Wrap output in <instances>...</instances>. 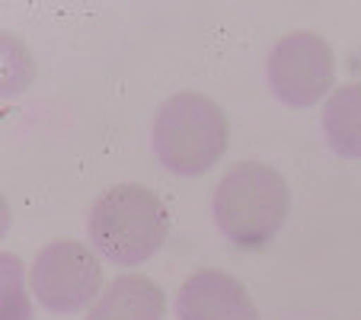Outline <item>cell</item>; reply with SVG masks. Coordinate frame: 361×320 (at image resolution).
<instances>
[{"mask_svg":"<svg viewBox=\"0 0 361 320\" xmlns=\"http://www.w3.org/2000/svg\"><path fill=\"white\" fill-rule=\"evenodd\" d=\"M214 225L240 250H259L285 227L291 189L275 167L240 160L221 177L212 198Z\"/></svg>","mask_w":361,"mask_h":320,"instance_id":"cell-1","label":"cell"},{"mask_svg":"<svg viewBox=\"0 0 361 320\" xmlns=\"http://www.w3.org/2000/svg\"><path fill=\"white\" fill-rule=\"evenodd\" d=\"M87 231L96 253L116 266L147 263L170 237V211L157 192L137 183L106 189L90 208Z\"/></svg>","mask_w":361,"mask_h":320,"instance_id":"cell-2","label":"cell"},{"mask_svg":"<svg viewBox=\"0 0 361 320\" xmlns=\"http://www.w3.org/2000/svg\"><path fill=\"white\" fill-rule=\"evenodd\" d=\"M154 154L176 177H202L227 150L231 125L212 96L176 93L154 116Z\"/></svg>","mask_w":361,"mask_h":320,"instance_id":"cell-3","label":"cell"},{"mask_svg":"<svg viewBox=\"0 0 361 320\" xmlns=\"http://www.w3.org/2000/svg\"><path fill=\"white\" fill-rule=\"evenodd\" d=\"M29 288L48 311L77 314L102 292V263L80 240H55L35 256L29 269Z\"/></svg>","mask_w":361,"mask_h":320,"instance_id":"cell-4","label":"cell"},{"mask_svg":"<svg viewBox=\"0 0 361 320\" xmlns=\"http://www.w3.org/2000/svg\"><path fill=\"white\" fill-rule=\"evenodd\" d=\"M272 93L291 109H310L336 81L333 48L317 32H291L275 42L266 64Z\"/></svg>","mask_w":361,"mask_h":320,"instance_id":"cell-5","label":"cell"},{"mask_svg":"<svg viewBox=\"0 0 361 320\" xmlns=\"http://www.w3.org/2000/svg\"><path fill=\"white\" fill-rule=\"evenodd\" d=\"M179 320H259V307L240 279L221 269L189 275L176 292Z\"/></svg>","mask_w":361,"mask_h":320,"instance_id":"cell-6","label":"cell"},{"mask_svg":"<svg viewBox=\"0 0 361 320\" xmlns=\"http://www.w3.org/2000/svg\"><path fill=\"white\" fill-rule=\"evenodd\" d=\"M166 292L147 275H118L90 304L87 320H164Z\"/></svg>","mask_w":361,"mask_h":320,"instance_id":"cell-7","label":"cell"},{"mask_svg":"<svg viewBox=\"0 0 361 320\" xmlns=\"http://www.w3.org/2000/svg\"><path fill=\"white\" fill-rule=\"evenodd\" d=\"M323 131L339 157L361 160V83H342L323 106Z\"/></svg>","mask_w":361,"mask_h":320,"instance_id":"cell-8","label":"cell"},{"mask_svg":"<svg viewBox=\"0 0 361 320\" xmlns=\"http://www.w3.org/2000/svg\"><path fill=\"white\" fill-rule=\"evenodd\" d=\"M35 81V58L29 45L13 32L0 29V100L20 96Z\"/></svg>","mask_w":361,"mask_h":320,"instance_id":"cell-9","label":"cell"},{"mask_svg":"<svg viewBox=\"0 0 361 320\" xmlns=\"http://www.w3.org/2000/svg\"><path fill=\"white\" fill-rule=\"evenodd\" d=\"M26 266L13 253H0V320H32Z\"/></svg>","mask_w":361,"mask_h":320,"instance_id":"cell-10","label":"cell"},{"mask_svg":"<svg viewBox=\"0 0 361 320\" xmlns=\"http://www.w3.org/2000/svg\"><path fill=\"white\" fill-rule=\"evenodd\" d=\"M10 221H13V211H10L7 196L0 192V240L7 237V231H10Z\"/></svg>","mask_w":361,"mask_h":320,"instance_id":"cell-11","label":"cell"}]
</instances>
